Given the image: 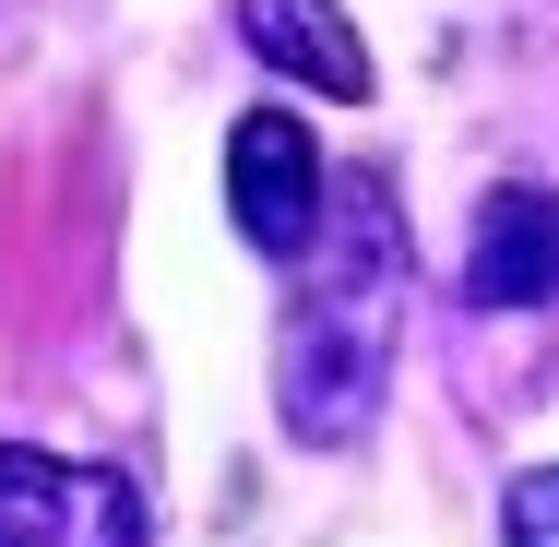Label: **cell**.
<instances>
[{"mask_svg": "<svg viewBox=\"0 0 559 547\" xmlns=\"http://www.w3.org/2000/svg\"><path fill=\"white\" fill-rule=\"evenodd\" d=\"M393 310H405V215L381 179H345L322 203V238L298 250V310L274 345V417L310 452L381 417V369H393Z\"/></svg>", "mask_w": 559, "mask_h": 547, "instance_id": "cell-1", "label": "cell"}, {"mask_svg": "<svg viewBox=\"0 0 559 547\" xmlns=\"http://www.w3.org/2000/svg\"><path fill=\"white\" fill-rule=\"evenodd\" d=\"M143 488L108 464H72V452H36V440H0V547H143Z\"/></svg>", "mask_w": 559, "mask_h": 547, "instance_id": "cell-2", "label": "cell"}, {"mask_svg": "<svg viewBox=\"0 0 559 547\" xmlns=\"http://www.w3.org/2000/svg\"><path fill=\"white\" fill-rule=\"evenodd\" d=\"M226 203H238V238L274 262H298L322 238V143L298 108H250L226 131Z\"/></svg>", "mask_w": 559, "mask_h": 547, "instance_id": "cell-3", "label": "cell"}, {"mask_svg": "<svg viewBox=\"0 0 559 547\" xmlns=\"http://www.w3.org/2000/svg\"><path fill=\"white\" fill-rule=\"evenodd\" d=\"M464 298H476V310H536V298H559V191L500 179V191L476 203V238H464Z\"/></svg>", "mask_w": 559, "mask_h": 547, "instance_id": "cell-4", "label": "cell"}, {"mask_svg": "<svg viewBox=\"0 0 559 547\" xmlns=\"http://www.w3.org/2000/svg\"><path fill=\"white\" fill-rule=\"evenodd\" d=\"M238 36H250V60L286 72L298 96H334V108L369 96V48H357V24H345L334 0H238Z\"/></svg>", "mask_w": 559, "mask_h": 547, "instance_id": "cell-5", "label": "cell"}, {"mask_svg": "<svg viewBox=\"0 0 559 547\" xmlns=\"http://www.w3.org/2000/svg\"><path fill=\"white\" fill-rule=\"evenodd\" d=\"M500 536H512V547H559V464L512 476V500H500Z\"/></svg>", "mask_w": 559, "mask_h": 547, "instance_id": "cell-6", "label": "cell"}]
</instances>
